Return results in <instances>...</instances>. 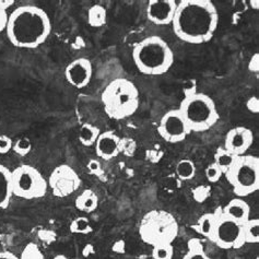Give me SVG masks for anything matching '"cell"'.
<instances>
[{
	"instance_id": "obj_10",
	"label": "cell",
	"mask_w": 259,
	"mask_h": 259,
	"mask_svg": "<svg viewBox=\"0 0 259 259\" xmlns=\"http://www.w3.org/2000/svg\"><path fill=\"white\" fill-rule=\"evenodd\" d=\"M212 242L222 249H238L244 246L242 241V226L222 212L218 217Z\"/></svg>"
},
{
	"instance_id": "obj_41",
	"label": "cell",
	"mask_w": 259,
	"mask_h": 259,
	"mask_svg": "<svg viewBox=\"0 0 259 259\" xmlns=\"http://www.w3.org/2000/svg\"><path fill=\"white\" fill-rule=\"evenodd\" d=\"M256 259H259V257H256Z\"/></svg>"
},
{
	"instance_id": "obj_22",
	"label": "cell",
	"mask_w": 259,
	"mask_h": 259,
	"mask_svg": "<svg viewBox=\"0 0 259 259\" xmlns=\"http://www.w3.org/2000/svg\"><path fill=\"white\" fill-rule=\"evenodd\" d=\"M107 11L103 6H92L88 11V23L92 28H101L106 24Z\"/></svg>"
},
{
	"instance_id": "obj_15",
	"label": "cell",
	"mask_w": 259,
	"mask_h": 259,
	"mask_svg": "<svg viewBox=\"0 0 259 259\" xmlns=\"http://www.w3.org/2000/svg\"><path fill=\"white\" fill-rule=\"evenodd\" d=\"M119 144L120 137L116 133L112 131L101 133L94 145L95 152L100 159L110 161L120 153Z\"/></svg>"
},
{
	"instance_id": "obj_25",
	"label": "cell",
	"mask_w": 259,
	"mask_h": 259,
	"mask_svg": "<svg viewBox=\"0 0 259 259\" xmlns=\"http://www.w3.org/2000/svg\"><path fill=\"white\" fill-rule=\"evenodd\" d=\"M196 165L192 160L184 159L181 160L175 167V173L182 181H190L193 180L196 175Z\"/></svg>"
},
{
	"instance_id": "obj_12",
	"label": "cell",
	"mask_w": 259,
	"mask_h": 259,
	"mask_svg": "<svg viewBox=\"0 0 259 259\" xmlns=\"http://www.w3.org/2000/svg\"><path fill=\"white\" fill-rule=\"evenodd\" d=\"M93 76V66L90 59L80 57L72 60L65 69L67 82L76 89H83L91 82Z\"/></svg>"
},
{
	"instance_id": "obj_38",
	"label": "cell",
	"mask_w": 259,
	"mask_h": 259,
	"mask_svg": "<svg viewBox=\"0 0 259 259\" xmlns=\"http://www.w3.org/2000/svg\"><path fill=\"white\" fill-rule=\"evenodd\" d=\"M0 259H20L15 254L9 253V251H0Z\"/></svg>"
},
{
	"instance_id": "obj_39",
	"label": "cell",
	"mask_w": 259,
	"mask_h": 259,
	"mask_svg": "<svg viewBox=\"0 0 259 259\" xmlns=\"http://www.w3.org/2000/svg\"><path fill=\"white\" fill-rule=\"evenodd\" d=\"M250 4H251V5H255V6L251 7V8H255V10H258V8H259V7H258V5H259L258 0H256V2H250Z\"/></svg>"
},
{
	"instance_id": "obj_37",
	"label": "cell",
	"mask_w": 259,
	"mask_h": 259,
	"mask_svg": "<svg viewBox=\"0 0 259 259\" xmlns=\"http://www.w3.org/2000/svg\"><path fill=\"white\" fill-rule=\"evenodd\" d=\"M15 4V0H0V9L8 10L10 7H12Z\"/></svg>"
},
{
	"instance_id": "obj_28",
	"label": "cell",
	"mask_w": 259,
	"mask_h": 259,
	"mask_svg": "<svg viewBox=\"0 0 259 259\" xmlns=\"http://www.w3.org/2000/svg\"><path fill=\"white\" fill-rule=\"evenodd\" d=\"M12 150L20 156H26L32 150V142L29 138L23 137L13 142Z\"/></svg>"
},
{
	"instance_id": "obj_31",
	"label": "cell",
	"mask_w": 259,
	"mask_h": 259,
	"mask_svg": "<svg viewBox=\"0 0 259 259\" xmlns=\"http://www.w3.org/2000/svg\"><path fill=\"white\" fill-rule=\"evenodd\" d=\"M204 173H206L207 180H208L210 183H217V182H219V180L223 176L222 171L214 164V163H212V164L208 165L207 168H206V172H204Z\"/></svg>"
},
{
	"instance_id": "obj_29",
	"label": "cell",
	"mask_w": 259,
	"mask_h": 259,
	"mask_svg": "<svg viewBox=\"0 0 259 259\" xmlns=\"http://www.w3.org/2000/svg\"><path fill=\"white\" fill-rule=\"evenodd\" d=\"M20 259H44L42 250L35 243H29L22 250Z\"/></svg>"
},
{
	"instance_id": "obj_26",
	"label": "cell",
	"mask_w": 259,
	"mask_h": 259,
	"mask_svg": "<svg viewBox=\"0 0 259 259\" xmlns=\"http://www.w3.org/2000/svg\"><path fill=\"white\" fill-rule=\"evenodd\" d=\"M69 230L73 234L81 235H88L93 232L91 222L87 217H78L74 220H72V222L70 223Z\"/></svg>"
},
{
	"instance_id": "obj_13",
	"label": "cell",
	"mask_w": 259,
	"mask_h": 259,
	"mask_svg": "<svg viewBox=\"0 0 259 259\" xmlns=\"http://www.w3.org/2000/svg\"><path fill=\"white\" fill-rule=\"evenodd\" d=\"M254 142V134L249 128L237 126L230 129L226 139H224V149L236 156L246 154Z\"/></svg>"
},
{
	"instance_id": "obj_3",
	"label": "cell",
	"mask_w": 259,
	"mask_h": 259,
	"mask_svg": "<svg viewBox=\"0 0 259 259\" xmlns=\"http://www.w3.org/2000/svg\"><path fill=\"white\" fill-rule=\"evenodd\" d=\"M133 60L141 73L158 77L171 69L174 53L165 39L155 35L148 36L134 47Z\"/></svg>"
},
{
	"instance_id": "obj_27",
	"label": "cell",
	"mask_w": 259,
	"mask_h": 259,
	"mask_svg": "<svg viewBox=\"0 0 259 259\" xmlns=\"http://www.w3.org/2000/svg\"><path fill=\"white\" fill-rule=\"evenodd\" d=\"M174 248L172 244H159L152 248L153 259H173Z\"/></svg>"
},
{
	"instance_id": "obj_8",
	"label": "cell",
	"mask_w": 259,
	"mask_h": 259,
	"mask_svg": "<svg viewBox=\"0 0 259 259\" xmlns=\"http://www.w3.org/2000/svg\"><path fill=\"white\" fill-rule=\"evenodd\" d=\"M12 192L19 198L33 200L43 198L49 190V184L37 168L23 164L11 171Z\"/></svg>"
},
{
	"instance_id": "obj_17",
	"label": "cell",
	"mask_w": 259,
	"mask_h": 259,
	"mask_svg": "<svg viewBox=\"0 0 259 259\" xmlns=\"http://www.w3.org/2000/svg\"><path fill=\"white\" fill-rule=\"evenodd\" d=\"M12 196L11 171L0 163V210L9 207Z\"/></svg>"
},
{
	"instance_id": "obj_2",
	"label": "cell",
	"mask_w": 259,
	"mask_h": 259,
	"mask_svg": "<svg viewBox=\"0 0 259 259\" xmlns=\"http://www.w3.org/2000/svg\"><path fill=\"white\" fill-rule=\"evenodd\" d=\"M52 32L47 12L37 6H20L8 19L6 34L9 42L18 49L35 50L46 42Z\"/></svg>"
},
{
	"instance_id": "obj_24",
	"label": "cell",
	"mask_w": 259,
	"mask_h": 259,
	"mask_svg": "<svg viewBox=\"0 0 259 259\" xmlns=\"http://www.w3.org/2000/svg\"><path fill=\"white\" fill-rule=\"evenodd\" d=\"M183 259H212V258L208 256L199 238H192V240L188 241L187 251L186 254L184 255Z\"/></svg>"
},
{
	"instance_id": "obj_18",
	"label": "cell",
	"mask_w": 259,
	"mask_h": 259,
	"mask_svg": "<svg viewBox=\"0 0 259 259\" xmlns=\"http://www.w3.org/2000/svg\"><path fill=\"white\" fill-rule=\"evenodd\" d=\"M220 211L221 209H218L214 212H208L202 214L194 227L201 236L208 238L211 242L213 240L218 217H219Z\"/></svg>"
},
{
	"instance_id": "obj_34",
	"label": "cell",
	"mask_w": 259,
	"mask_h": 259,
	"mask_svg": "<svg viewBox=\"0 0 259 259\" xmlns=\"http://www.w3.org/2000/svg\"><path fill=\"white\" fill-rule=\"evenodd\" d=\"M8 19H9V15L8 12H7V10L0 9V33L6 32L7 24H8Z\"/></svg>"
},
{
	"instance_id": "obj_23",
	"label": "cell",
	"mask_w": 259,
	"mask_h": 259,
	"mask_svg": "<svg viewBox=\"0 0 259 259\" xmlns=\"http://www.w3.org/2000/svg\"><path fill=\"white\" fill-rule=\"evenodd\" d=\"M235 159H236V155L232 154L230 151H228V150L224 149L223 147H220L217 149L213 163L221 169L223 175H224L229 171L232 164H233Z\"/></svg>"
},
{
	"instance_id": "obj_11",
	"label": "cell",
	"mask_w": 259,
	"mask_h": 259,
	"mask_svg": "<svg viewBox=\"0 0 259 259\" xmlns=\"http://www.w3.org/2000/svg\"><path fill=\"white\" fill-rule=\"evenodd\" d=\"M158 133L163 140L169 144H179L187 138L190 131L180 111L171 110L162 116Z\"/></svg>"
},
{
	"instance_id": "obj_6",
	"label": "cell",
	"mask_w": 259,
	"mask_h": 259,
	"mask_svg": "<svg viewBox=\"0 0 259 259\" xmlns=\"http://www.w3.org/2000/svg\"><path fill=\"white\" fill-rule=\"evenodd\" d=\"M139 234L141 240L152 247L159 244H172L179 234V224L171 213L153 210L142 219Z\"/></svg>"
},
{
	"instance_id": "obj_32",
	"label": "cell",
	"mask_w": 259,
	"mask_h": 259,
	"mask_svg": "<svg viewBox=\"0 0 259 259\" xmlns=\"http://www.w3.org/2000/svg\"><path fill=\"white\" fill-rule=\"evenodd\" d=\"M13 147L12 139L7 135H0V154L9 153Z\"/></svg>"
},
{
	"instance_id": "obj_7",
	"label": "cell",
	"mask_w": 259,
	"mask_h": 259,
	"mask_svg": "<svg viewBox=\"0 0 259 259\" xmlns=\"http://www.w3.org/2000/svg\"><path fill=\"white\" fill-rule=\"evenodd\" d=\"M224 175L238 198L254 194L259 189V159L248 154L236 156Z\"/></svg>"
},
{
	"instance_id": "obj_36",
	"label": "cell",
	"mask_w": 259,
	"mask_h": 259,
	"mask_svg": "<svg viewBox=\"0 0 259 259\" xmlns=\"http://www.w3.org/2000/svg\"><path fill=\"white\" fill-rule=\"evenodd\" d=\"M248 68H249L250 71L258 72V70H259V55H258V54H255V55L250 58V61L248 64Z\"/></svg>"
},
{
	"instance_id": "obj_35",
	"label": "cell",
	"mask_w": 259,
	"mask_h": 259,
	"mask_svg": "<svg viewBox=\"0 0 259 259\" xmlns=\"http://www.w3.org/2000/svg\"><path fill=\"white\" fill-rule=\"evenodd\" d=\"M246 107L248 108V111H250L251 113H258L259 111V101L256 97L250 98L247 103H246Z\"/></svg>"
},
{
	"instance_id": "obj_1",
	"label": "cell",
	"mask_w": 259,
	"mask_h": 259,
	"mask_svg": "<svg viewBox=\"0 0 259 259\" xmlns=\"http://www.w3.org/2000/svg\"><path fill=\"white\" fill-rule=\"evenodd\" d=\"M219 24V15L210 0H182L177 4L172 28L175 35L188 44L210 42Z\"/></svg>"
},
{
	"instance_id": "obj_5",
	"label": "cell",
	"mask_w": 259,
	"mask_h": 259,
	"mask_svg": "<svg viewBox=\"0 0 259 259\" xmlns=\"http://www.w3.org/2000/svg\"><path fill=\"white\" fill-rule=\"evenodd\" d=\"M177 110L185 119L190 133L208 132L220 119L214 101L204 93H187Z\"/></svg>"
},
{
	"instance_id": "obj_30",
	"label": "cell",
	"mask_w": 259,
	"mask_h": 259,
	"mask_svg": "<svg viewBox=\"0 0 259 259\" xmlns=\"http://www.w3.org/2000/svg\"><path fill=\"white\" fill-rule=\"evenodd\" d=\"M211 188L207 185H200L193 190V198L197 202H203L210 196Z\"/></svg>"
},
{
	"instance_id": "obj_21",
	"label": "cell",
	"mask_w": 259,
	"mask_h": 259,
	"mask_svg": "<svg viewBox=\"0 0 259 259\" xmlns=\"http://www.w3.org/2000/svg\"><path fill=\"white\" fill-rule=\"evenodd\" d=\"M242 241L243 244L259 243V220L249 219L242 224Z\"/></svg>"
},
{
	"instance_id": "obj_20",
	"label": "cell",
	"mask_w": 259,
	"mask_h": 259,
	"mask_svg": "<svg viewBox=\"0 0 259 259\" xmlns=\"http://www.w3.org/2000/svg\"><path fill=\"white\" fill-rule=\"evenodd\" d=\"M101 134L100 128L90 122H84V124L79 129V141L80 144L84 147H92L97 142L99 136Z\"/></svg>"
},
{
	"instance_id": "obj_14",
	"label": "cell",
	"mask_w": 259,
	"mask_h": 259,
	"mask_svg": "<svg viewBox=\"0 0 259 259\" xmlns=\"http://www.w3.org/2000/svg\"><path fill=\"white\" fill-rule=\"evenodd\" d=\"M177 8L174 0H150L147 7V18L155 25L172 24Z\"/></svg>"
},
{
	"instance_id": "obj_9",
	"label": "cell",
	"mask_w": 259,
	"mask_h": 259,
	"mask_svg": "<svg viewBox=\"0 0 259 259\" xmlns=\"http://www.w3.org/2000/svg\"><path fill=\"white\" fill-rule=\"evenodd\" d=\"M47 184L54 196L57 198H66L80 188L81 179L70 165L61 164L54 168Z\"/></svg>"
},
{
	"instance_id": "obj_40",
	"label": "cell",
	"mask_w": 259,
	"mask_h": 259,
	"mask_svg": "<svg viewBox=\"0 0 259 259\" xmlns=\"http://www.w3.org/2000/svg\"><path fill=\"white\" fill-rule=\"evenodd\" d=\"M54 259H69V258L66 257L65 255H57Z\"/></svg>"
},
{
	"instance_id": "obj_19",
	"label": "cell",
	"mask_w": 259,
	"mask_h": 259,
	"mask_svg": "<svg viewBox=\"0 0 259 259\" xmlns=\"http://www.w3.org/2000/svg\"><path fill=\"white\" fill-rule=\"evenodd\" d=\"M77 210L83 213H92L99 207V197L92 189H84L78 197L76 201Z\"/></svg>"
},
{
	"instance_id": "obj_4",
	"label": "cell",
	"mask_w": 259,
	"mask_h": 259,
	"mask_svg": "<svg viewBox=\"0 0 259 259\" xmlns=\"http://www.w3.org/2000/svg\"><path fill=\"white\" fill-rule=\"evenodd\" d=\"M101 102L105 114L111 119H126L138 111L140 104L138 88L128 79H114L102 92Z\"/></svg>"
},
{
	"instance_id": "obj_33",
	"label": "cell",
	"mask_w": 259,
	"mask_h": 259,
	"mask_svg": "<svg viewBox=\"0 0 259 259\" xmlns=\"http://www.w3.org/2000/svg\"><path fill=\"white\" fill-rule=\"evenodd\" d=\"M87 167H88L89 171H90L91 174L99 175V174L102 173V165H101V163H100V161L95 160V159H92V160L89 161Z\"/></svg>"
},
{
	"instance_id": "obj_16",
	"label": "cell",
	"mask_w": 259,
	"mask_h": 259,
	"mask_svg": "<svg viewBox=\"0 0 259 259\" xmlns=\"http://www.w3.org/2000/svg\"><path fill=\"white\" fill-rule=\"evenodd\" d=\"M222 212L241 226L250 219L249 204L242 198H234L229 201L222 209Z\"/></svg>"
}]
</instances>
